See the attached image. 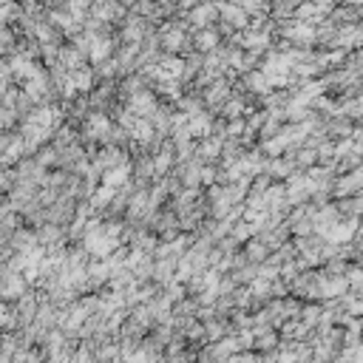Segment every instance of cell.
Here are the masks:
<instances>
[{"label": "cell", "mask_w": 363, "mask_h": 363, "mask_svg": "<svg viewBox=\"0 0 363 363\" xmlns=\"http://www.w3.org/2000/svg\"><path fill=\"white\" fill-rule=\"evenodd\" d=\"M77 142H79V136H77V130H74L71 125L57 128V133H54V139H51V145H54L57 150H65V147H71V145H77Z\"/></svg>", "instance_id": "30"}, {"label": "cell", "mask_w": 363, "mask_h": 363, "mask_svg": "<svg viewBox=\"0 0 363 363\" xmlns=\"http://www.w3.org/2000/svg\"><path fill=\"white\" fill-rule=\"evenodd\" d=\"M221 337H227V323L224 320H207V340H213V343H218Z\"/></svg>", "instance_id": "37"}, {"label": "cell", "mask_w": 363, "mask_h": 363, "mask_svg": "<svg viewBox=\"0 0 363 363\" xmlns=\"http://www.w3.org/2000/svg\"><path fill=\"white\" fill-rule=\"evenodd\" d=\"M187 23L190 28H213L218 26V0H199L190 11H187Z\"/></svg>", "instance_id": "3"}, {"label": "cell", "mask_w": 363, "mask_h": 363, "mask_svg": "<svg viewBox=\"0 0 363 363\" xmlns=\"http://www.w3.org/2000/svg\"><path fill=\"white\" fill-rule=\"evenodd\" d=\"M320 312H323V309H320L318 303H309V306H303V309H301V320H303L306 326H312V329H315V326L320 323Z\"/></svg>", "instance_id": "36"}, {"label": "cell", "mask_w": 363, "mask_h": 363, "mask_svg": "<svg viewBox=\"0 0 363 363\" xmlns=\"http://www.w3.org/2000/svg\"><path fill=\"white\" fill-rule=\"evenodd\" d=\"M116 48H119V45L113 43V37H96V43H94V48H91V62L99 65V62L116 57Z\"/></svg>", "instance_id": "24"}, {"label": "cell", "mask_w": 363, "mask_h": 363, "mask_svg": "<svg viewBox=\"0 0 363 363\" xmlns=\"http://www.w3.org/2000/svg\"><path fill=\"white\" fill-rule=\"evenodd\" d=\"M184 292H187V286H184V284H179V281H173V284H167V286H164V295H167L173 303H182V301H184Z\"/></svg>", "instance_id": "39"}, {"label": "cell", "mask_w": 363, "mask_h": 363, "mask_svg": "<svg viewBox=\"0 0 363 363\" xmlns=\"http://www.w3.org/2000/svg\"><path fill=\"white\" fill-rule=\"evenodd\" d=\"M247 111H250V108H247V96H235V94H233V96L224 102V108H221L218 113H221L224 119H238V116H244Z\"/></svg>", "instance_id": "28"}, {"label": "cell", "mask_w": 363, "mask_h": 363, "mask_svg": "<svg viewBox=\"0 0 363 363\" xmlns=\"http://www.w3.org/2000/svg\"><path fill=\"white\" fill-rule=\"evenodd\" d=\"M130 179H133V162H128V164H122V167H113V170H105V173H102V184H105V187H113V190H122Z\"/></svg>", "instance_id": "20"}, {"label": "cell", "mask_w": 363, "mask_h": 363, "mask_svg": "<svg viewBox=\"0 0 363 363\" xmlns=\"http://www.w3.org/2000/svg\"><path fill=\"white\" fill-rule=\"evenodd\" d=\"M255 346L261 352H272L278 346V332L275 329H255Z\"/></svg>", "instance_id": "31"}, {"label": "cell", "mask_w": 363, "mask_h": 363, "mask_svg": "<svg viewBox=\"0 0 363 363\" xmlns=\"http://www.w3.org/2000/svg\"><path fill=\"white\" fill-rule=\"evenodd\" d=\"M244 252H247V258L252 261V264H264V261H269V247L255 235L252 241H247L244 244Z\"/></svg>", "instance_id": "29"}, {"label": "cell", "mask_w": 363, "mask_h": 363, "mask_svg": "<svg viewBox=\"0 0 363 363\" xmlns=\"http://www.w3.org/2000/svg\"><path fill=\"white\" fill-rule=\"evenodd\" d=\"M360 235H363V218H360Z\"/></svg>", "instance_id": "43"}, {"label": "cell", "mask_w": 363, "mask_h": 363, "mask_svg": "<svg viewBox=\"0 0 363 363\" xmlns=\"http://www.w3.org/2000/svg\"><path fill=\"white\" fill-rule=\"evenodd\" d=\"M241 88H244V91H252L255 96H267V94H272V91H275V88H272V82L267 79V74H264L261 68H255V71L244 74V77H241Z\"/></svg>", "instance_id": "15"}, {"label": "cell", "mask_w": 363, "mask_h": 363, "mask_svg": "<svg viewBox=\"0 0 363 363\" xmlns=\"http://www.w3.org/2000/svg\"><path fill=\"white\" fill-rule=\"evenodd\" d=\"M159 68L164 71V79H179V82H184V57H179V54H162Z\"/></svg>", "instance_id": "22"}, {"label": "cell", "mask_w": 363, "mask_h": 363, "mask_svg": "<svg viewBox=\"0 0 363 363\" xmlns=\"http://www.w3.org/2000/svg\"><path fill=\"white\" fill-rule=\"evenodd\" d=\"M113 119L105 113V111H91L88 116H85V122H82V133H79V142H85L88 147L91 145H108V139H111V133H113Z\"/></svg>", "instance_id": "1"}, {"label": "cell", "mask_w": 363, "mask_h": 363, "mask_svg": "<svg viewBox=\"0 0 363 363\" xmlns=\"http://www.w3.org/2000/svg\"><path fill=\"white\" fill-rule=\"evenodd\" d=\"M88 14H94L96 20L108 23V26H113V23H116V26H122V23H125V17L130 14V9H128V6H122L119 0H102V3H94Z\"/></svg>", "instance_id": "6"}, {"label": "cell", "mask_w": 363, "mask_h": 363, "mask_svg": "<svg viewBox=\"0 0 363 363\" xmlns=\"http://www.w3.org/2000/svg\"><path fill=\"white\" fill-rule=\"evenodd\" d=\"M264 363H278V357H267V360H264Z\"/></svg>", "instance_id": "42"}, {"label": "cell", "mask_w": 363, "mask_h": 363, "mask_svg": "<svg viewBox=\"0 0 363 363\" xmlns=\"http://www.w3.org/2000/svg\"><path fill=\"white\" fill-rule=\"evenodd\" d=\"M26 292H28V281H26V275H23V272H17L9 261H3V286H0L3 301H6V303L20 301Z\"/></svg>", "instance_id": "2"}, {"label": "cell", "mask_w": 363, "mask_h": 363, "mask_svg": "<svg viewBox=\"0 0 363 363\" xmlns=\"http://www.w3.org/2000/svg\"><path fill=\"white\" fill-rule=\"evenodd\" d=\"M218 45H221V34H218L216 26H213V28H196V31H193V51L210 54V51H216Z\"/></svg>", "instance_id": "14"}, {"label": "cell", "mask_w": 363, "mask_h": 363, "mask_svg": "<svg viewBox=\"0 0 363 363\" xmlns=\"http://www.w3.org/2000/svg\"><path fill=\"white\" fill-rule=\"evenodd\" d=\"M264 173L272 176V179H284L286 182L292 173H298V167H295V162L289 156H278V159H267L264 162Z\"/></svg>", "instance_id": "19"}, {"label": "cell", "mask_w": 363, "mask_h": 363, "mask_svg": "<svg viewBox=\"0 0 363 363\" xmlns=\"http://www.w3.org/2000/svg\"><path fill=\"white\" fill-rule=\"evenodd\" d=\"M96 68H91V65H82L79 71H74V82H77V88H79V94H94V88H96Z\"/></svg>", "instance_id": "27"}, {"label": "cell", "mask_w": 363, "mask_h": 363, "mask_svg": "<svg viewBox=\"0 0 363 363\" xmlns=\"http://www.w3.org/2000/svg\"><path fill=\"white\" fill-rule=\"evenodd\" d=\"M349 292V278L346 275H329L323 269V281H320V298L323 301H340Z\"/></svg>", "instance_id": "13"}, {"label": "cell", "mask_w": 363, "mask_h": 363, "mask_svg": "<svg viewBox=\"0 0 363 363\" xmlns=\"http://www.w3.org/2000/svg\"><path fill=\"white\" fill-rule=\"evenodd\" d=\"M329 20H332L335 26H357V23H363V9L352 6V3H340V6L332 9Z\"/></svg>", "instance_id": "17"}, {"label": "cell", "mask_w": 363, "mask_h": 363, "mask_svg": "<svg viewBox=\"0 0 363 363\" xmlns=\"http://www.w3.org/2000/svg\"><path fill=\"white\" fill-rule=\"evenodd\" d=\"M357 193H363V164L349 170V173H340L337 182H335V196L337 199H352Z\"/></svg>", "instance_id": "10"}, {"label": "cell", "mask_w": 363, "mask_h": 363, "mask_svg": "<svg viewBox=\"0 0 363 363\" xmlns=\"http://www.w3.org/2000/svg\"><path fill=\"white\" fill-rule=\"evenodd\" d=\"M250 289H252V295L261 298V301H264V298H272V281H267V278H261V275L250 284Z\"/></svg>", "instance_id": "35"}, {"label": "cell", "mask_w": 363, "mask_h": 363, "mask_svg": "<svg viewBox=\"0 0 363 363\" xmlns=\"http://www.w3.org/2000/svg\"><path fill=\"white\" fill-rule=\"evenodd\" d=\"M176 267H179V261H173V258H156L153 284H159L162 289H164L167 284H173V281H176Z\"/></svg>", "instance_id": "21"}, {"label": "cell", "mask_w": 363, "mask_h": 363, "mask_svg": "<svg viewBox=\"0 0 363 363\" xmlns=\"http://www.w3.org/2000/svg\"><path fill=\"white\" fill-rule=\"evenodd\" d=\"M247 133V119L238 116V119H227V139H244Z\"/></svg>", "instance_id": "34"}, {"label": "cell", "mask_w": 363, "mask_h": 363, "mask_svg": "<svg viewBox=\"0 0 363 363\" xmlns=\"http://www.w3.org/2000/svg\"><path fill=\"white\" fill-rule=\"evenodd\" d=\"M326 17H329V14H326L318 3H306V0H303V3L298 6V11H295V20L309 23V26H318V23H320V20H326Z\"/></svg>", "instance_id": "26"}, {"label": "cell", "mask_w": 363, "mask_h": 363, "mask_svg": "<svg viewBox=\"0 0 363 363\" xmlns=\"http://www.w3.org/2000/svg\"><path fill=\"white\" fill-rule=\"evenodd\" d=\"M150 28H153V23H147L145 17H139L136 11H130V14L125 17V23L119 26V40H122V43H136V45H142Z\"/></svg>", "instance_id": "4"}, {"label": "cell", "mask_w": 363, "mask_h": 363, "mask_svg": "<svg viewBox=\"0 0 363 363\" xmlns=\"http://www.w3.org/2000/svg\"><path fill=\"white\" fill-rule=\"evenodd\" d=\"M346 278H349V289H354V292L363 295V267H349Z\"/></svg>", "instance_id": "38"}, {"label": "cell", "mask_w": 363, "mask_h": 363, "mask_svg": "<svg viewBox=\"0 0 363 363\" xmlns=\"http://www.w3.org/2000/svg\"><path fill=\"white\" fill-rule=\"evenodd\" d=\"M128 162H130V159H128L125 147H119V145H102V147L94 153V164H96L99 173L113 170V167H122V164H128Z\"/></svg>", "instance_id": "8"}, {"label": "cell", "mask_w": 363, "mask_h": 363, "mask_svg": "<svg viewBox=\"0 0 363 363\" xmlns=\"http://www.w3.org/2000/svg\"><path fill=\"white\" fill-rule=\"evenodd\" d=\"M116 74H122V65H119L116 57H111V60H105V62L96 65V77H99V79H113Z\"/></svg>", "instance_id": "33"}, {"label": "cell", "mask_w": 363, "mask_h": 363, "mask_svg": "<svg viewBox=\"0 0 363 363\" xmlns=\"http://www.w3.org/2000/svg\"><path fill=\"white\" fill-rule=\"evenodd\" d=\"M111 264L108 261H99V258H91L88 264V289H99L102 284H111Z\"/></svg>", "instance_id": "18"}, {"label": "cell", "mask_w": 363, "mask_h": 363, "mask_svg": "<svg viewBox=\"0 0 363 363\" xmlns=\"http://www.w3.org/2000/svg\"><path fill=\"white\" fill-rule=\"evenodd\" d=\"M301 3H303V0H272V3H269V17L278 20V23L292 20Z\"/></svg>", "instance_id": "25"}, {"label": "cell", "mask_w": 363, "mask_h": 363, "mask_svg": "<svg viewBox=\"0 0 363 363\" xmlns=\"http://www.w3.org/2000/svg\"><path fill=\"white\" fill-rule=\"evenodd\" d=\"M6 62H9V68H11V77H14V82H26L37 68H40V60H31L28 54H23V51H17V54H11V57H3Z\"/></svg>", "instance_id": "12"}, {"label": "cell", "mask_w": 363, "mask_h": 363, "mask_svg": "<svg viewBox=\"0 0 363 363\" xmlns=\"http://www.w3.org/2000/svg\"><path fill=\"white\" fill-rule=\"evenodd\" d=\"M213 184H218V167L216 164H204V170H201V187H213Z\"/></svg>", "instance_id": "40"}, {"label": "cell", "mask_w": 363, "mask_h": 363, "mask_svg": "<svg viewBox=\"0 0 363 363\" xmlns=\"http://www.w3.org/2000/svg\"><path fill=\"white\" fill-rule=\"evenodd\" d=\"M227 363H264V360H261L258 354H250V352H247V354H233Z\"/></svg>", "instance_id": "41"}, {"label": "cell", "mask_w": 363, "mask_h": 363, "mask_svg": "<svg viewBox=\"0 0 363 363\" xmlns=\"http://www.w3.org/2000/svg\"><path fill=\"white\" fill-rule=\"evenodd\" d=\"M218 23H221V26H230V28H235V31H247L250 23H252V17H250L241 6H235V3L218 0Z\"/></svg>", "instance_id": "7"}, {"label": "cell", "mask_w": 363, "mask_h": 363, "mask_svg": "<svg viewBox=\"0 0 363 363\" xmlns=\"http://www.w3.org/2000/svg\"><path fill=\"white\" fill-rule=\"evenodd\" d=\"M224 136H207V139H201L199 142V150H196V159H201L204 164H213L216 159H221V150H224Z\"/></svg>", "instance_id": "16"}, {"label": "cell", "mask_w": 363, "mask_h": 363, "mask_svg": "<svg viewBox=\"0 0 363 363\" xmlns=\"http://www.w3.org/2000/svg\"><path fill=\"white\" fill-rule=\"evenodd\" d=\"M360 233V218H340V221H335L329 230H326V241L329 244H352V238Z\"/></svg>", "instance_id": "9"}, {"label": "cell", "mask_w": 363, "mask_h": 363, "mask_svg": "<svg viewBox=\"0 0 363 363\" xmlns=\"http://www.w3.org/2000/svg\"><path fill=\"white\" fill-rule=\"evenodd\" d=\"M213 130H216V119H213L210 111H201V113L190 116V133H193V139L196 136L207 139V136H213Z\"/></svg>", "instance_id": "23"}, {"label": "cell", "mask_w": 363, "mask_h": 363, "mask_svg": "<svg viewBox=\"0 0 363 363\" xmlns=\"http://www.w3.org/2000/svg\"><path fill=\"white\" fill-rule=\"evenodd\" d=\"M230 235H233L238 244H247V241H252V238L258 235V230H255L250 221H244V218H241L238 224H233V233H230Z\"/></svg>", "instance_id": "32"}, {"label": "cell", "mask_w": 363, "mask_h": 363, "mask_svg": "<svg viewBox=\"0 0 363 363\" xmlns=\"http://www.w3.org/2000/svg\"><path fill=\"white\" fill-rule=\"evenodd\" d=\"M125 108L128 111H133L139 119H153V113L162 108V102H159V96H156V91H150V88H145V91H139V94H133L130 99H125Z\"/></svg>", "instance_id": "5"}, {"label": "cell", "mask_w": 363, "mask_h": 363, "mask_svg": "<svg viewBox=\"0 0 363 363\" xmlns=\"http://www.w3.org/2000/svg\"><path fill=\"white\" fill-rule=\"evenodd\" d=\"M230 96H233V82L227 77H221L210 88H204V105H207V111H221Z\"/></svg>", "instance_id": "11"}]
</instances>
